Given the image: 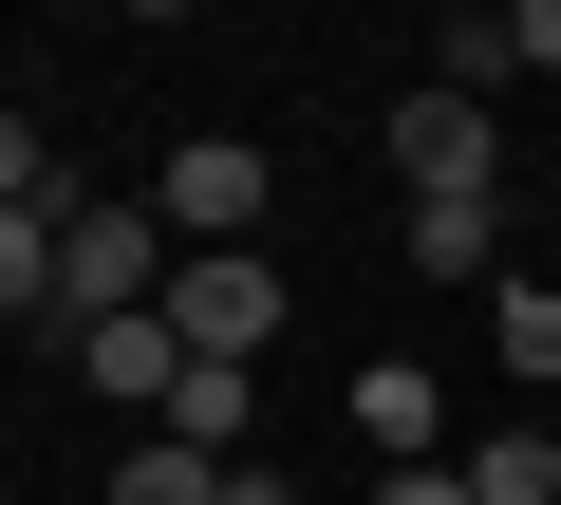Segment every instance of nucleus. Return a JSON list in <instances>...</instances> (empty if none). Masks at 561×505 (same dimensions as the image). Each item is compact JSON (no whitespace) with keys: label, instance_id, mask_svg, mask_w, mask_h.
I'll return each mask as SVG.
<instances>
[{"label":"nucleus","instance_id":"1","mask_svg":"<svg viewBox=\"0 0 561 505\" xmlns=\"http://www.w3.org/2000/svg\"><path fill=\"white\" fill-rule=\"evenodd\" d=\"M375 150H393V187H412V206H505V131H486V94H468V76L393 94V131H375Z\"/></svg>","mask_w":561,"mask_h":505},{"label":"nucleus","instance_id":"2","mask_svg":"<svg viewBox=\"0 0 561 505\" xmlns=\"http://www.w3.org/2000/svg\"><path fill=\"white\" fill-rule=\"evenodd\" d=\"M262 206H280V169H262L243 131H187V150H169V187H150V225L187 243V263H206V243H262Z\"/></svg>","mask_w":561,"mask_h":505},{"label":"nucleus","instance_id":"3","mask_svg":"<svg viewBox=\"0 0 561 505\" xmlns=\"http://www.w3.org/2000/svg\"><path fill=\"white\" fill-rule=\"evenodd\" d=\"M169 337L187 356H262L280 337V263H262V243H206V263L169 282Z\"/></svg>","mask_w":561,"mask_h":505},{"label":"nucleus","instance_id":"4","mask_svg":"<svg viewBox=\"0 0 561 505\" xmlns=\"http://www.w3.org/2000/svg\"><path fill=\"white\" fill-rule=\"evenodd\" d=\"M76 375H94L113 412H150V431H169V393H187V337H169V300H150V319H94V337H76Z\"/></svg>","mask_w":561,"mask_h":505},{"label":"nucleus","instance_id":"5","mask_svg":"<svg viewBox=\"0 0 561 505\" xmlns=\"http://www.w3.org/2000/svg\"><path fill=\"white\" fill-rule=\"evenodd\" d=\"M356 431H375V468H449V393L412 356H356Z\"/></svg>","mask_w":561,"mask_h":505},{"label":"nucleus","instance_id":"6","mask_svg":"<svg viewBox=\"0 0 561 505\" xmlns=\"http://www.w3.org/2000/svg\"><path fill=\"white\" fill-rule=\"evenodd\" d=\"M169 431H187L206 468H243V431H262V375H243V356H187V393H169Z\"/></svg>","mask_w":561,"mask_h":505},{"label":"nucleus","instance_id":"7","mask_svg":"<svg viewBox=\"0 0 561 505\" xmlns=\"http://www.w3.org/2000/svg\"><path fill=\"white\" fill-rule=\"evenodd\" d=\"M393 243H412V282H486V243H505V206H412Z\"/></svg>","mask_w":561,"mask_h":505},{"label":"nucleus","instance_id":"8","mask_svg":"<svg viewBox=\"0 0 561 505\" xmlns=\"http://www.w3.org/2000/svg\"><path fill=\"white\" fill-rule=\"evenodd\" d=\"M468 505H561V431H486L468 449Z\"/></svg>","mask_w":561,"mask_h":505},{"label":"nucleus","instance_id":"9","mask_svg":"<svg viewBox=\"0 0 561 505\" xmlns=\"http://www.w3.org/2000/svg\"><path fill=\"white\" fill-rule=\"evenodd\" d=\"M113 505H225V468H206V449H187V431H150V449H131V468H113Z\"/></svg>","mask_w":561,"mask_h":505},{"label":"nucleus","instance_id":"10","mask_svg":"<svg viewBox=\"0 0 561 505\" xmlns=\"http://www.w3.org/2000/svg\"><path fill=\"white\" fill-rule=\"evenodd\" d=\"M486 337H505V375H561V282H505Z\"/></svg>","mask_w":561,"mask_h":505},{"label":"nucleus","instance_id":"11","mask_svg":"<svg viewBox=\"0 0 561 505\" xmlns=\"http://www.w3.org/2000/svg\"><path fill=\"white\" fill-rule=\"evenodd\" d=\"M505 76H561V0H505Z\"/></svg>","mask_w":561,"mask_h":505},{"label":"nucleus","instance_id":"12","mask_svg":"<svg viewBox=\"0 0 561 505\" xmlns=\"http://www.w3.org/2000/svg\"><path fill=\"white\" fill-rule=\"evenodd\" d=\"M375 505H468V449L449 468H375Z\"/></svg>","mask_w":561,"mask_h":505},{"label":"nucleus","instance_id":"13","mask_svg":"<svg viewBox=\"0 0 561 505\" xmlns=\"http://www.w3.org/2000/svg\"><path fill=\"white\" fill-rule=\"evenodd\" d=\"M225 505H300V486H280V468H262V449H243V468H225Z\"/></svg>","mask_w":561,"mask_h":505}]
</instances>
